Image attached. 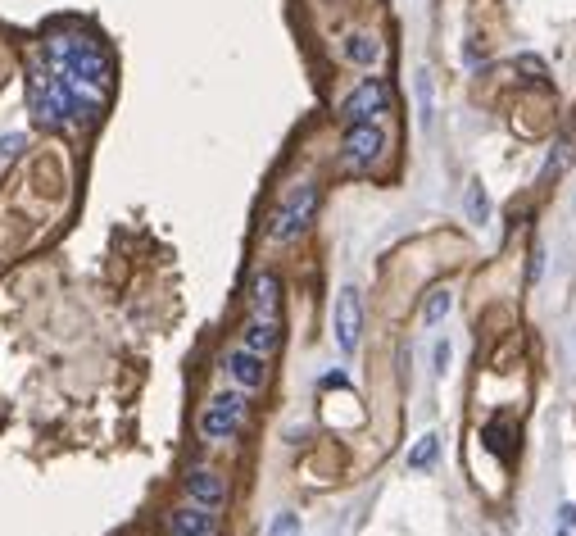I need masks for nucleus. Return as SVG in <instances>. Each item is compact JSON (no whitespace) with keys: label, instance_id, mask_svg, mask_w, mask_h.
I'll return each instance as SVG.
<instances>
[{"label":"nucleus","instance_id":"9d476101","mask_svg":"<svg viewBox=\"0 0 576 536\" xmlns=\"http://www.w3.org/2000/svg\"><path fill=\"white\" fill-rule=\"evenodd\" d=\"M282 346V328H277V318H254L245 323V350H254V355H273V350Z\"/></svg>","mask_w":576,"mask_h":536},{"label":"nucleus","instance_id":"0eeeda50","mask_svg":"<svg viewBox=\"0 0 576 536\" xmlns=\"http://www.w3.org/2000/svg\"><path fill=\"white\" fill-rule=\"evenodd\" d=\"M186 496H191V505H205V509H218L227 500V482L223 473H214V468H191V473L182 477Z\"/></svg>","mask_w":576,"mask_h":536},{"label":"nucleus","instance_id":"39448f33","mask_svg":"<svg viewBox=\"0 0 576 536\" xmlns=\"http://www.w3.org/2000/svg\"><path fill=\"white\" fill-rule=\"evenodd\" d=\"M341 155H345V164L350 169H368L372 159L386 150V132L377 128V123H350V132H345V141H341Z\"/></svg>","mask_w":576,"mask_h":536},{"label":"nucleus","instance_id":"f03ea898","mask_svg":"<svg viewBox=\"0 0 576 536\" xmlns=\"http://www.w3.org/2000/svg\"><path fill=\"white\" fill-rule=\"evenodd\" d=\"M313 209H318V187L304 182V187H295L291 196L277 205L273 223H268V237H273V241H295L313 223Z\"/></svg>","mask_w":576,"mask_h":536},{"label":"nucleus","instance_id":"20e7f679","mask_svg":"<svg viewBox=\"0 0 576 536\" xmlns=\"http://www.w3.org/2000/svg\"><path fill=\"white\" fill-rule=\"evenodd\" d=\"M359 337H363V300L354 287H345L336 296V350L341 355H354L359 350Z\"/></svg>","mask_w":576,"mask_h":536},{"label":"nucleus","instance_id":"9b49d317","mask_svg":"<svg viewBox=\"0 0 576 536\" xmlns=\"http://www.w3.org/2000/svg\"><path fill=\"white\" fill-rule=\"evenodd\" d=\"M576 164V132H567V137L554 141V150L545 155V169H540V182H558L567 169Z\"/></svg>","mask_w":576,"mask_h":536},{"label":"nucleus","instance_id":"7ed1b4c3","mask_svg":"<svg viewBox=\"0 0 576 536\" xmlns=\"http://www.w3.org/2000/svg\"><path fill=\"white\" fill-rule=\"evenodd\" d=\"M386 110H391V91H386V82H381V78L359 82V87L345 96V105H341V114L350 123H372V119H381Z\"/></svg>","mask_w":576,"mask_h":536},{"label":"nucleus","instance_id":"dca6fc26","mask_svg":"<svg viewBox=\"0 0 576 536\" xmlns=\"http://www.w3.org/2000/svg\"><path fill=\"white\" fill-rule=\"evenodd\" d=\"M431 355H436V373H445V368H450V341H436Z\"/></svg>","mask_w":576,"mask_h":536},{"label":"nucleus","instance_id":"1a4fd4ad","mask_svg":"<svg viewBox=\"0 0 576 536\" xmlns=\"http://www.w3.org/2000/svg\"><path fill=\"white\" fill-rule=\"evenodd\" d=\"M168 523H173V536H218V518H214V509H205V505L177 509Z\"/></svg>","mask_w":576,"mask_h":536},{"label":"nucleus","instance_id":"a211bd4d","mask_svg":"<svg viewBox=\"0 0 576 536\" xmlns=\"http://www.w3.org/2000/svg\"><path fill=\"white\" fill-rule=\"evenodd\" d=\"M576 523V505H563V527H572Z\"/></svg>","mask_w":576,"mask_h":536},{"label":"nucleus","instance_id":"f8f14e48","mask_svg":"<svg viewBox=\"0 0 576 536\" xmlns=\"http://www.w3.org/2000/svg\"><path fill=\"white\" fill-rule=\"evenodd\" d=\"M436 455H440V437H436V432L418 437V446L409 450V473H427V468L436 464Z\"/></svg>","mask_w":576,"mask_h":536},{"label":"nucleus","instance_id":"ddd939ff","mask_svg":"<svg viewBox=\"0 0 576 536\" xmlns=\"http://www.w3.org/2000/svg\"><path fill=\"white\" fill-rule=\"evenodd\" d=\"M345 55H350L354 64H372V60H377V55H381V46L368 37V32H354V37L345 41Z\"/></svg>","mask_w":576,"mask_h":536},{"label":"nucleus","instance_id":"f257e3e1","mask_svg":"<svg viewBox=\"0 0 576 536\" xmlns=\"http://www.w3.org/2000/svg\"><path fill=\"white\" fill-rule=\"evenodd\" d=\"M245 423V391H218L205 409H200V437L205 441H232Z\"/></svg>","mask_w":576,"mask_h":536},{"label":"nucleus","instance_id":"423d86ee","mask_svg":"<svg viewBox=\"0 0 576 536\" xmlns=\"http://www.w3.org/2000/svg\"><path fill=\"white\" fill-rule=\"evenodd\" d=\"M223 368H227V378H232L241 391H259V387L268 382L264 355H254V350H245V346L227 350V355H223Z\"/></svg>","mask_w":576,"mask_h":536},{"label":"nucleus","instance_id":"2eb2a0df","mask_svg":"<svg viewBox=\"0 0 576 536\" xmlns=\"http://www.w3.org/2000/svg\"><path fill=\"white\" fill-rule=\"evenodd\" d=\"M486 214H490V200H486V191H481V182H472V187H468V219H486Z\"/></svg>","mask_w":576,"mask_h":536},{"label":"nucleus","instance_id":"6ab92c4d","mask_svg":"<svg viewBox=\"0 0 576 536\" xmlns=\"http://www.w3.org/2000/svg\"><path fill=\"white\" fill-rule=\"evenodd\" d=\"M558 536H572V532H567V527H563V532H558Z\"/></svg>","mask_w":576,"mask_h":536},{"label":"nucleus","instance_id":"4468645a","mask_svg":"<svg viewBox=\"0 0 576 536\" xmlns=\"http://www.w3.org/2000/svg\"><path fill=\"white\" fill-rule=\"evenodd\" d=\"M450 309H454V296H450L445 287H436V291H431V300H427V309H422V314H427V323L436 328V323H440L445 314H450Z\"/></svg>","mask_w":576,"mask_h":536},{"label":"nucleus","instance_id":"6e6552de","mask_svg":"<svg viewBox=\"0 0 576 536\" xmlns=\"http://www.w3.org/2000/svg\"><path fill=\"white\" fill-rule=\"evenodd\" d=\"M277 309H282V282H277V273H254L250 278V314L277 318Z\"/></svg>","mask_w":576,"mask_h":536},{"label":"nucleus","instance_id":"f3484780","mask_svg":"<svg viewBox=\"0 0 576 536\" xmlns=\"http://www.w3.org/2000/svg\"><path fill=\"white\" fill-rule=\"evenodd\" d=\"M291 532H295V518H291V514L277 518V523H273V536H291Z\"/></svg>","mask_w":576,"mask_h":536}]
</instances>
